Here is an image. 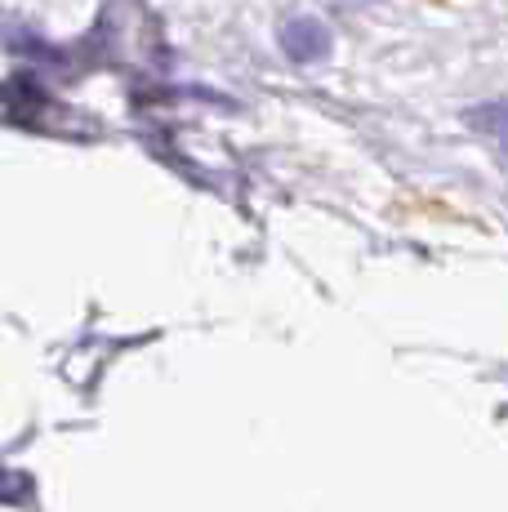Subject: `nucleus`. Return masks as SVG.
<instances>
[{
  "mask_svg": "<svg viewBox=\"0 0 508 512\" xmlns=\"http://www.w3.org/2000/svg\"><path fill=\"white\" fill-rule=\"evenodd\" d=\"M281 41L295 58H317L326 54V27L312 23V18H295V23L281 27Z\"/></svg>",
  "mask_w": 508,
  "mask_h": 512,
  "instance_id": "nucleus-1",
  "label": "nucleus"
}]
</instances>
